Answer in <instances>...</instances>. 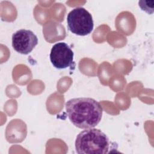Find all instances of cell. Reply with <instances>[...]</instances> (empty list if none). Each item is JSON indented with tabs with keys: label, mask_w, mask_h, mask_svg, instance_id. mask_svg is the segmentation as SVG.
I'll use <instances>...</instances> for the list:
<instances>
[{
	"label": "cell",
	"mask_w": 154,
	"mask_h": 154,
	"mask_svg": "<svg viewBox=\"0 0 154 154\" xmlns=\"http://www.w3.org/2000/svg\"><path fill=\"white\" fill-rule=\"evenodd\" d=\"M70 121L80 129L93 128L101 120L103 108L100 103L90 97L69 100L65 104Z\"/></svg>",
	"instance_id": "1"
},
{
	"label": "cell",
	"mask_w": 154,
	"mask_h": 154,
	"mask_svg": "<svg viewBox=\"0 0 154 154\" xmlns=\"http://www.w3.org/2000/svg\"><path fill=\"white\" fill-rule=\"evenodd\" d=\"M37 43L38 38L31 30L22 29L12 35V46L20 54H28Z\"/></svg>",
	"instance_id": "5"
},
{
	"label": "cell",
	"mask_w": 154,
	"mask_h": 154,
	"mask_svg": "<svg viewBox=\"0 0 154 154\" xmlns=\"http://www.w3.org/2000/svg\"><path fill=\"white\" fill-rule=\"evenodd\" d=\"M67 23L69 29L80 36L90 34L94 27L91 14L83 7H76L71 10L67 14Z\"/></svg>",
	"instance_id": "3"
},
{
	"label": "cell",
	"mask_w": 154,
	"mask_h": 154,
	"mask_svg": "<svg viewBox=\"0 0 154 154\" xmlns=\"http://www.w3.org/2000/svg\"><path fill=\"white\" fill-rule=\"evenodd\" d=\"M49 57L52 65L58 69H64L75 65L74 53L64 42L55 43L51 49Z\"/></svg>",
	"instance_id": "4"
},
{
	"label": "cell",
	"mask_w": 154,
	"mask_h": 154,
	"mask_svg": "<svg viewBox=\"0 0 154 154\" xmlns=\"http://www.w3.org/2000/svg\"><path fill=\"white\" fill-rule=\"evenodd\" d=\"M110 144L105 133L93 128L85 129L77 135L75 149L79 154H105L109 152Z\"/></svg>",
	"instance_id": "2"
},
{
	"label": "cell",
	"mask_w": 154,
	"mask_h": 154,
	"mask_svg": "<svg viewBox=\"0 0 154 154\" xmlns=\"http://www.w3.org/2000/svg\"><path fill=\"white\" fill-rule=\"evenodd\" d=\"M153 1H140L138 2L139 7L142 10L146 11L148 14H152L153 13V3L150 4Z\"/></svg>",
	"instance_id": "6"
}]
</instances>
